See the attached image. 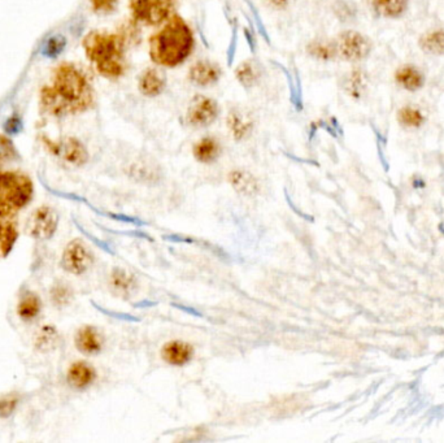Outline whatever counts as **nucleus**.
<instances>
[{
	"label": "nucleus",
	"instance_id": "ddd939ff",
	"mask_svg": "<svg viewBox=\"0 0 444 443\" xmlns=\"http://www.w3.org/2000/svg\"><path fill=\"white\" fill-rule=\"evenodd\" d=\"M138 87L147 98L159 96L167 87V76L158 68H147L139 77Z\"/></svg>",
	"mask_w": 444,
	"mask_h": 443
},
{
	"label": "nucleus",
	"instance_id": "7ed1b4c3",
	"mask_svg": "<svg viewBox=\"0 0 444 443\" xmlns=\"http://www.w3.org/2000/svg\"><path fill=\"white\" fill-rule=\"evenodd\" d=\"M86 57L94 64L100 76L118 80L125 75L128 64L123 36L108 31H91L84 42Z\"/></svg>",
	"mask_w": 444,
	"mask_h": 443
},
{
	"label": "nucleus",
	"instance_id": "2f4dec72",
	"mask_svg": "<svg viewBox=\"0 0 444 443\" xmlns=\"http://www.w3.org/2000/svg\"><path fill=\"white\" fill-rule=\"evenodd\" d=\"M245 1H246L248 8L251 10V13H252V17H254V21H255L256 29H257L259 34L265 39V42H266L268 45H270V43H272V39H270V36H269L268 30L265 28L264 21L261 20V16H260L259 10L256 8L255 4H254L251 0H245Z\"/></svg>",
	"mask_w": 444,
	"mask_h": 443
},
{
	"label": "nucleus",
	"instance_id": "6ab92c4d",
	"mask_svg": "<svg viewBox=\"0 0 444 443\" xmlns=\"http://www.w3.org/2000/svg\"><path fill=\"white\" fill-rule=\"evenodd\" d=\"M194 156L197 160L204 164L216 161L221 153V146L216 138L204 137L194 146Z\"/></svg>",
	"mask_w": 444,
	"mask_h": 443
},
{
	"label": "nucleus",
	"instance_id": "20e7f679",
	"mask_svg": "<svg viewBox=\"0 0 444 443\" xmlns=\"http://www.w3.org/2000/svg\"><path fill=\"white\" fill-rule=\"evenodd\" d=\"M34 195L33 181L21 172H0V215L13 217Z\"/></svg>",
	"mask_w": 444,
	"mask_h": 443
},
{
	"label": "nucleus",
	"instance_id": "6e6552de",
	"mask_svg": "<svg viewBox=\"0 0 444 443\" xmlns=\"http://www.w3.org/2000/svg\"><path fill=\"white\" fill-rule=\"evenodd\" d=\"M93 263L94 255L90 248L82 241L75 239L66 246L60 264L68 273L81 276L91 268Z\"/></svg>",
	"mask_w": 444,
	"mask_h": 443
},
{
	"label": "nucleus",
	"instance_id": "473e14b6",
	"mask_svg": "<svg viewBox=\"0 0 444 443\" xmlns=\"http://www.w3.org/2000/svg\"><path fill=\"white\" fill-rule=\"evenodd\" d=\"M24 129V121L20 117V114H12L4 123H3V130L6 133V135L8 137H15Z\"/></svg>",
	"mask_w": 444,
	"mask_h": 443
},
{
	"label": "nucleus",
	"instance_id": "cd10ccee",
	"mask_svg": "<svg viewBox=\"0 0 444 443\" xmlns=\"http://www.w3.org/2000/svg\"><path fill=\"white\" fill-rule=\"evenodd\" d=\"M308 52L311 57L320 61H331L338 55L335 42H329V40H314L312 43H309Z\"/></svg>",
	"mask_w": 444,
	"mask_h": 443
},
{
	"label": "nucleus",
	"instance_id": "5701e85b",
	"mask_svg": "<svg viewBox=\"0 0 444 443\" xmlns=\"http://www.w3.org/2000/svg\"><path fill=\"white\" fill-rule=\"evenodd\" d=\"M260 76H261L260 68L252 60L239 64L236 69V80L245 89L254 87L260 80Z\"/></svg>",
	"mask_w": 444,
	"mask_h": 443
},
{
	"label": "nucleus",
	"instance_id": "f257e3e1",
	"mask_svg": "<svg viewBox=\"0 0 444 443\" xmlns=\"http://www.w3.org/2000/svg\"><path fill=\"white\" fill-rule=\"evenodd\" d=\"M43 103L56 114H77L94 103V93L87 77L73 64H63L55 70L52 87L43 90Z\"/></svg>",
	"mask_w": 444,
	"mask_h": 443
},
{
	"label": "nucleus",
	"instance_id": "f704fd0d",
	"mask_svg": "<svg viewBox=\"0 0 444 443\" xmlns=\"http://www.w3.org/2000/svg\"><path fill=\"white\" fill-rule=\"evenodd\" d=\"M19 399L16 396H4L0 399V417H8L16 410Z\"/></svg>",
	"mask_w": 444,
	"mask_h": 443
},
{
	"label": "nucleus",
	"instance_id": "58836bf2",
	"mask_svg": "<svg viewBox=\"0 0 444 443\" xmlns=\"http://www.w3.org/2000/svg\"><path fill=\"white\" fill-rule=\"evenodd\" d=\"M268 1L272 7H275L277 10H284L289 3V0H268Z\"/></svg>",
	"mask_w": 444,
	"mask_h": 443
},
{
	"label": "nucleus",
	"instance_id": "4468645a",
	"mask_svg": "<svg viewBox=\"0 0 444 443\" xmlns=\"http://www.w3.org/2000/svg\"><path fill=\"white\" fill-rule=\"evenodd\" d=\"M96 373L94 367H91L86 361H76L73 363L69 369L66 380L69 385L77 390H85L95 381Z\"/></svg>",
	"mask_w": 444,
	"mask_h": 443
},
{
	"label": "nucleus",
	"instance_id": "dca6fc26",
	"mask_svg": "<svg viewBox=\"0 0 444 443\" xmlns=\"http://www.w3.org/2000/svg\"><path fill=\"white\" fill-rule=\"evenodd\" d=\"M409 0H369L373 10L388 19H397L406 13Z\"/></svg>",
	"mask_w": 444,
	"mask_h": 443
},
{
	"label": "nucleus",
	"instance_id": "9d476101",
	"mask_svg": "<svg viewBox=\"0 0 444 443\" xmlns=\"http://www.w3.org/2000/svg\"><path fill=\"white\" fill-rule=\"evenodd\" d=\"M221 76L222 70L220 66L209 60H199L189 70L190 82L199 87L216 85Z\"/></svg>",
	"mask_w": 444,
	"mask_h": 443
},
{
	"label": "nucleus",
	"instance_id": "72a5a7b5",
	"mask_svg": "<svg viewBox=\"0 0 444 443\" xmlns=\"http://www.w3.org/2000/svg\"><path fill=\"white\" fill-rule=\"evenodd\" d=\"M236 48H238V22H233V28H231V37L227 50V66H231L234 64L236 60Z\"/></svg>",
	"mask_w": 444,
	"mask_h": 443
},
{
	"label": "nucleus",
	"instance_id": "a878e982",
	"mask_svg": "<svg viewBox=\"0 0 444 443\" xmlns=\"http://www.w3.org/2000/svg\"><path fill=\"white\" fill-rule=\"evenodd\" d=\"M111 287L117 295L128 296L135 289V278L123 269H114L111 276Z\"/></svg>",
	"mask_w": 444,
	"mask_h": 443
},
{
	"label": "nucleus",
	"instance_id": "4be33fe9",
	"mask_svg": "<svg viewBox=\"0 0 444 443\" xmlns=\"http://www.w3.org/2000/svg\"><path fill=\"white\" fill-rule=\"evenodd\" d=\"M420 48L427 55H444V30H433L418 40Z\"/></svg>",
	"mask_w": 444,
	"mask_h": 443
},
{
	"label": "nucleus",
	"instance_id": "9b49d317",
	"mask_svg": "<svg viewBox=\"0 0 444 443\" xmlns=\"http://www.w3.org/2000/svg\"><path fill=\"white\" fill-rule=\"evenodd\" d=\"M227 123L229 130L236 141H243L250 137L255 125L252 114L242 108L231 110L227 114Z\"/></svg>",
	"mask_w": 444,
	"mask_h": 443
},
{
	"label": "nucleus",
	"instance_id": "c9c22d12",
	"mask_svg": "<svg viewBox=\"0 0 444 443\" xmlns=\"http://www.w3.org/2000/svg\"><path fill=\"white\" fill-rule=\"evenodd\" d=\"M90 1L93 6V10L99 13H112L118 3V0H90Z\"/></svg>",
	"mask_w": 444,
	"mask_h": 443
},
{
	"label": "nucleus",
	"instance_id": "aec40b11",
	"mask_svg": "<svg viewBox=\"0 0 444 443\" xmlns=\"http://www.w3.org/2000/svg\"><path fill=\"white\" fill-rule=\"evenodd\" d=\"M229 182L238 193L245 195H254L259 191L257 179L247 170H236L230 172Z\"/></svg>",
	"mask_w": 444,
	"mask_h": 443
},
{
	"label": "nucleus",
	"instance_id": "2eb2a0df",
	"mask_svg": "<svg viewBox=\"0 0 444 443\" xmlns=\"http://www.w3.org/2000/svg\"><path fill=\"white\" fill-rule=\"evenodd\" d=\"M162 359L171 366H183L192 358V347L182 340L168 342L161 351Z\"/></svg>",
	"mask_w": 444,
	"mask_h": 443
},
{
	"label": "nucleus",
	"instance_id": "f3484780",
	"mask_svg": "<svg viewBox=\"0 0 444 443\" xmlns=\"http://www.w3.org/2000/svg\"><path fill=\"white\" fill-rule=\"evenodd\" d=\"M395 80L397 84L408 91H417L425 85V77L416 66H404L397 69Z\"/></svg>",
	"mask_w": 444,
	"mask_h": 443
},
{
	"label": "nucleus",
	"instance_id": "f03ea898",
	"mask_svg": "<svg viewBox=\"0 0 444 443\" xmlns=\"http://www.w3.org/2000/svg\"><path fill=\"white\" fill-rule=\"evenodd\" d=\"M150 57L155 64L176 68L189 59L195 47V37L189 24L178 15H171L164 27L152 34Z\"/></svg>",
	"mask_w": 444,
	"mask_h": 443
},
{
	"label": "nucleus",
	"instance_id": "bb28decb",
	"mask_svg": "<svg viewBox=\"0 0 444 443\" xmlns=\"http://www.w3.org/2000/svg\"><path fill=\"white\" fill-rule=\"evenodd\" d=\"M68 46V40L63 34L49 36L40 46V55L46 59H57Z\"/></svg>",
	"mask_w": 444,
	"mask_h": 443
},
{
	"label": "nucleus",
	"instance_id": "b1692460",
	"mask_svg": "<svg viewBox=\"0 0 444 443\" xmlns=\"http://www.w3.org/2000/svg\"><path fill=\"white\" fill-rule=\"evenodd\" d=\"M61 153H63L64 159L73 165H84L89 159V153H87L85 146L75 138L68 140L63 144Z\"/></svg>",
	"mask_w": 444,
	"mask_h": 443
},
{
	"label": "nucleus",
	"instance_id": "f8f14e48",
	"mask_svg": "<svg viewBox=\"0 0 444 443\" xmlns=\"http://www.w3.org/2000/svg\"><path fill=\"white\" fill-rule=\"evenodd\" d=\"M76 347L79 352L85 354L87 356H93L99 354L103 349V343L105 338L102 336V333L94 326H82L81 329L77 331Z\"/></svg>",
	"mask_w": 444,
	"mask_h": 443
},
{
	"label": "nucleus",
	"instance_id": "393cba45",
	"mask_svg": "<svg viewBox=\"0 0 444 443\" xmlns=\"http://www.w3.org/2000/svg\"><path fill=\"white\" fill-rule=\"evenodd\" d=\"M275 66H278L282 72H284V76L287 78V84H289V89H290V102L293 104V107L298 110V111H302L303 110V89H302V80L299 73L295 70V73L291 75L289 72V69H286L284 66H281L280 63H275Z\"/></svg>",
	"mask_w": 444,
	"mask_h": 443
},
{
	"label": "nucleus",
	"instance_id": "e433bc0d",
	"mask_svg": "<svg viewBox=\"0 0 444 443\" xmlns=\"http://www.w3.org/2000/svg\"><path fill=\"white\" fill-rule=\"evenodd\" d=\"M70 299V292L66 286H59L54 292V301L56 306H64Z\"/></svg>",
	"mask_w": 444,
	"mask_h": 443
},
{
	"label": "nucleus",
	"instance_id": "a211bd4d",
	"mask_svg": "<svg viewBox=\"0 0 444 443\" xmlns=\"http://www.w3.org/2000/svg\"><path fill=\"white\" fill-rule=\"evenodd\" d=\"M19 238V232L10 217L0 215V256L10 254Z\"/></svg>",
	"mask_w": 444,
	"mask_h": 443
},
{
	"label": "nucleus",
	"instance_id": "39448f33",
	"mask_svg": "<svg viewBox=\"0 0 444 443\" xmlns=\"http://www.w3.org/2000/svg\"><path fill=\"white\" fill-rule=\"evenodd\" d=\"M177 0H130L132 19L147 27L164 24L173 15Z\"/></svg>",
	"mask_w": 444,
	"mask_h": 443
},
{
	"label": "nucleus",
	"instance_id": "1a4fd4ad",
	"mask_svg": "<svg viewBox=\"0 0 444 443\" xmlns=\"http://www.w3.org/2000/svg\"><path fill=\"white\" fill-rule=\"evenodd\" d=\"M59 225V215L54 208L43 206L33 212L29 218L28 233L39 241L52 238Z\"/></svg>",
	"mask_w": 444,
	"mask_h": 443
},
{
	"label": "nucleus",
	"instance_id": "c85d7f7f",
	"mask_svg": "<svg viewBox=\"0 0 444 443\" xmlns=\"http://www.w3.org/2000/svg\"><path fill=\"white\" fill-rule=\"evenodd\" d=\"M343 86H344V90L347 94L355 99H359L361 98V95L364 94V90H365L364 73L360 69L352 70L350 75L344 78Z\"/></svg>",
	"mask_w": 444,
	"mask_h": 443
},
{
	"label": "nucleus",
	"instance_id": "4c0bfd02",
	"mask_svg": "<svg viewBox=\"0 0 444 443\" xmlns=\"http://www.w3.org/2000/svg\"><path fill=\"white\" fill-rule=\"evenodd\" d=\"M245 37L247 39V43H248V47L251 50V52L252 54H255L256 52V39L254 37V33H251V30L250 29L245 28Z\"/></svg>",
	"mask_w": 444,
	"mask_h": 443
},
{
	"label": "nucleus",
	"instance_id": "c756f323",
	"mask_svg": "<svg viewBox=\"0 0 444 443\" xmlns=\"http://www.w3.org/2000/svg\"><path fill=\"white\" fill-rule=\"evenodd\" d=\"M397 120L403 126L406 128H420L422 123H425V117L422 112L415 108V107H403L397 112Z\"/></svg>",
	"mask_w": 444,
	"mask_h": 443
},
{
	"label": "nucleus",
	"instance_id": "412c9836",
	"mask_svg": "<svg viewBox=\"0 0 444 443\" xmlns=\"http://www.w3.org/2000/svg\"><path fill=\"white\" fill-rule=\"evenodd\" d=\"M42 311V302L34 292H25L17 304V315L24 321H31L38 317Z\"/></svg>",
	"mask_w": 444,
	"mask_h": 443
},
{
	"label": "nucleus",
	"instance_id": "0eeeda50",
	"mask_svg": "<svg viewBox=\"0 0 444 443\" xmlns=\"http://www.w3.org/2000/svg\"><path fill=\"white\" fill-rule=\"evenodd\" d=\"M220 114L217 102L206 95H195L189 104L186 121L194 128H207L215 123Z\"/></svg>",
	"mask_w": 444,
	"mask_h": 443
},
{
	"label": "nucleus",
	"instance_id": "7c9ffc66",
	"mask_svg": "<svg viewBox=\"0 0 444 443\" xmlns=\"http://www.w3.org/2000/svg\"><path fill=\"white\" fill-rule=\"evenodd\" d=\"M20 155L15 144L12 143L8 135L0 134V165L8 163V161L17 160Z\"/></svg>",
	"mask_w": 444,
	"mask_h": 443
},
{
	"label": "nucleus",
	"instance_id": "423d86ee",
	"mask_svg": "<svg viewBox=\"0 0 444 443\" xmlns=\"http://www.w3.org/2000/svg\"><path fill=\"white\" fill-rule=\"evenodd\" d=\"M338 55L342 59L356 63L369 57L372 52V42L359 31H343L335 40Z\"/></svg>",
	"mask_w": 444,
	"mask_h": 443
}]
</instances>
